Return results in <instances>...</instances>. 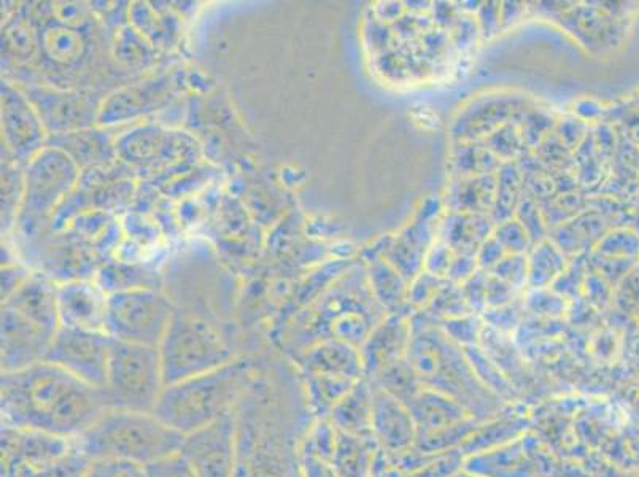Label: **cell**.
Masks as SVG:
<instances>
[{"label":"cell","mask_w":639,"mask_h":477,"mask_svg":"<svg viewBox=\"0 0 639 477\" xmlns=\"http://www.w3.org/2000/svg\"><path fill=\"white\" fill-rule=\"evenodd\" d=\"M109 403L102 388L80 381L50 361L2 373V425L78 439L90 430Z\"/></svg>","instance_id":"cell-1"},{"label":"cell","mask_w":639,"mask_h":477,"mask_svg":"<svg viewBox=\"0 0 639 477\" xmlns=\"http://www.w3.org/2000/svg\"><path fill=\"white\" fill-rule=\"evenodd\" d=\"M376 299L365 268L353 264L312 306H307L287 328L285 346L298 355L323 339H337L360 347L371 334L366 304Z\"/></svg>","instance_id":"cell-2"},{"label":"cell","mask_w":639,"mask_h":477,"mask_svg":"<svg viewBox=\"0 0 639 477\" xmlns=\"http://www.w3.org/2000/svg\"><path fill=\"white\" fill-rule=\"evenodd\" d=\"M250 381V361L234 358L210 373L166 385L153 414L180 435H190L233 414L234 404L241 400Z\"/></svg>","instance_id":"cell-3"},{"label":"cell","mask_w":639,"mask_h":477,"mask_svg":"<svg viewBox=\"0 0 639 477\" xmlns=\"http://www.w3.org/2000/svg\"><path fill=\"white\" fill-rule=\"evenodd\" d=\"M183 438L153 412L109 409L75 444L93 462L112 460L144 468L180 452Z\"/></svg>","instance_id":"cell-4"},{"label":"cell","mask_w":639,"mask_h":477,"mask_svg":"<svg viewBox=\"0 0 639 477\" xmlns=\"http://www.w3.org/2000/svg\"><path fill=\"white\" fill-rule=\"evenodd\" d=\"M82 171L58 148L45 147L29 161L24 171V194L15 233L20 244L32 241L50 229L62 202L80 182Z\"/></svg>","instance_id":"cell-5"},{"label":"cell","mask_w":639,"mask_h":477,"mask_svg":"<svg viewBox=\"0 0 639 477\" xmlns=\"http://www.w3.org/2000/svg\"><path fill=\"white\" fill-rule=\"evenodd\" d=\"M164 387L158 347L112 339L107 379L102 388L110 409L153 412Z\"/></svg>","instance_id":"cell-6"},{"label":"cell","mask_w":639,"mask_h":477,"mask_svg":"<svg viewBox=\"0 0 639 477\" xmlns=\"http://www.w3.org/2000/svg\"><path fill=\"white\" fill-rule=\"evenodd\" d=\"M158 349L166 385L202 376L234 360L233 350L212 326L179 312Z\"/></svg>","instance_id":"cell-7"},{"label":"cell","mask_w":639,"mask_h":477,"mask_svg":"<svg viewBox=\"0 0 639 477\" xmlns=\"http://www.w3.org/2000/svg\"><path fill=\"white\" fill-rule=\"evenodd\" d=\"M115 147L121 163L147 182L171 169L198 164L202 156L196 137L156 123L132 126L121 132Z\"/></svg>","instance_id":"cell-8"},{"label":"cell","mask_w":639,"mask_h":477,"mask_svg":"<svg viewBox=\"0 0 639 477\" xmlns=\"http://www.w3.org/2000/svg\"><path fill=\"white\" fill-rule=\"evenodd\" d=\"M175 314L161 290L118 291L107 295L104 331L117 341L159 347Z\"/></svg>","instance_id":"cell-9"},{"label":"cell","mask_w":639,"mask_h":477,"mask_svg":"<svg viewBox=\"0 0 639 477\" xmlns=\"http://www.w3.org/2000/svg\"><path fill=\"white\" fill-rule=\"evenodd\" d=\"M185 85L180 70H158L126 83L105 96L99 126L110 129L163 112L177 101Z\"/></svg>","instance_id":"cell-10"},{"label":"cell","mask_w":639,"mask_h":477,"mask_svg":"<svg viewBox=\"0 0 639 477\" xmlns=\"http://www.w3.org/2000/svg\"><path fill=\"white\" fill-rule=\"evenodd\" d=\"M24 258L34 271L42 272L56 284L74 280H94L102 261L96 253L69 231H51L23 242Z\"/></svg>","instance_id":"cell-11"},{"label":"cell","mask_w":639,"mask_h":477,"mask_svg":"<svg viewBox=\"0 0 639 477\" xmlns=\"http://www.w3.org/2000/svg\"><path fill=\"white\" fill-rule=\"evenodd\" d=\"M18 86L39 113L48 136L99 126V112L107 96L104 91L62 90L43 83Z\"/></svg>","instance_id":"cell-12"},{"label":"cell","mask_w":639,"mask_h":477,"mask_svg":"<svg viewBox=\"0 0 639 477\" xmlns=\"http://www.w3.org/2000/svg\"><path fill=\"white\" fill-rule=\"evenodd\" d=\"M112 338L105 331H56L47 360L93 387L104 388Z\"/></svg>","instance_id":"cell-13"},{"label":"cell","mask_w":639,"mask_h":477,"mask_svg":"<svg viewBox=\"0 0 639 477\" xmlns=\"http://www.w3.org/2000/svg\"><path fill=\"white\" fill-rule=\"evenodd\" d=\"M2 104V153L15 158L24 166L48 145V132L39 113L21 91L20 86L2 78L0 85Z\"/></svg>","instance_id":"cell-14"},{"label":"cell","mask_w":639,"mask_h":477,"mask_svg":"<svg viewBox=\"0 0 639 477\" xmlns=\"http://www.w3.org/2000/svg\"><path fill=\"white\" fill-rule=\"evenodd\" d=\"M180 452L198 477L236 476V422L233 414L185 435Z\"/></svg>","instance_id":"cell-15"},{"label":"cell","mask_w":639,"mask_h":477,"mask_svg":"<svg viewBox=\"0 0 639 477\" xmlns=\"http://www.w3.org/2000/svg\"><path fill=\"white\" fill-rule=\"evenodd\" d=\"M75 439L2 425V477H28L74 446Z\"/></svg>","instance_id":"cell-16"},{"label":"cell","mask_w":639,"mask_h":477,"mask_svg":"<svg viewBox=\"0 0 639 477\" xmlns=\"http://www.w3.org/2000/svg\"><path fill=\"white\" fill-rule=\"evenodd\" d=\"M55 331L2 307V373H13L47 360Z\"/></svg>","instance_id":"cell-17"},{"label":"cell","mask_w":639,"mask_h":477,"mask_svg":"<svg viewBox=\"0 0 639 477\" xmlns=\"http://www.w3.org/2000/svg\"><path fill=\"white\" fill-rule=\"evenodd\" d=\"M107 293L94 280L58 285L59 326L72 330L104 331Z\"/></svg>","instance_id":"cell-18"},{"label":"cell","mask_w":639,"mask_h":477,"mask_svg":"<svg viewBox=\"0 0 639 477\" xmlns=\"http://www.w3.org/2000/svg\"><path fill=\"white\" fill-rule=\"evenodd\" d=\"M117 137L112 136L109 128L82 129L67 132L59 136L48 137L47 147L58 148L66 153L80 171H90L94 167L110 166L117 163Z\"/></svg>","instance_id":"cell-19"},{"label":"cell","mask_w":639,"mask_h":477,"mask_svg":"<svg viewBox=\"0 0 639 477\" xmlns=\"http://www.w3.org/2000/svg\"><path fill=\"white\" fill-rule=\"evenodd\" d=\"M2 307L12 309L50 331L59 330L58 284L42 272L34 271Z\"/></svg>","instance_id":"cell-20"},{"label":"cell","mask_w":639,"mask_h":477,"mask_svg":"<svg viewBox=\"0 0 639 477\" xmlns=\"http://www.w3.org/2000/svg\"><path fill=\"white\" fill-rule=\"evenodd\" d=\"M304 374L349 377L357 381L361 373L360 352L357 347L337 339H323L296 355Z\"/></svg>","instance_id":"cell-21"},{"label":"cell","mask_w":639,"mask_h":477,"mask_svg":"<svg viewBox=\"0 0 639 477\" xmlns=\"http://www.w3.org/2000/svg\"><path fill=\"white\" fill-rule=\"evenodd\" d=\"M179 13L167 2H131L129 24L144 35L153 47L169 53L180 39Z\"/></svg>","instance_id":"cell-22"},{"label":"cell","mask_w":639,"mask_h":477,"mask_svg":"<svg viewBox=\"0 0 639 477\" xmlns=\"http://www.w3.org/2000/svg\"><path fill=\"white\" fill-rule=\"evenodd\" d=\"M109 47L115 66L131 78L153 74L163 61V51L153 47L131 24L109 34Z\"/></svg>","instance_id":"cell-23"},{"label":"cell","mask_w":639,"mask_h":477,"mask_svg":"<svg viewBox=\"0 0 639 477\" xmlns=\"http://www.w3.org/2000/svg\"><path fill=\"white\" fill-rule=\"evenodd\" d=\"M37 55V26L28 5L16 7L2 26V70L5 75L28 69Z\"/></svg>","instance_id":"cell-24"},{"label":"cell","mask_w":639,"mask_h":477,"mask_svg":"<svg viewBox=\"0 0 639 477\" xmlns=\"http://www.w3.org/2000/svg\"><path fill=\"white\" fill-rule=\"evenodd\" d=\"M411 336V328L401 315L380 323L361 346V365L366 373H380L385 366L398 361L399 352L411 344Z\"/></svg>","instance_id":"cell-25"},{"label":"cell","mask_w":639,"mask_h":477,"mask_svg":"<svg viewBox=\"0 0 639 477\" xmlns=\"http://www.w3.org/2000/svg\"><path fill=\"white\" fill-rule=\"evenodd\" d=\"M519 109L516 99L488 97L465 110L455 125V137L460 142H474L479 137L490 136L504 126L514 110Z\"/></svg>","instance_id":"cell-26"},{"label":"cell","mask_w":639,"mask_h":477,"mask_svg":"<svg viewBox=\"0 0 639 477\" xmlns=\"http://www.w3.org/2000/svg\"><path fill=\"white\" fill-rule=\"evenodd\" d=\"M64 231H69L88 245L102 263L110 260V255L120 247L121 234L124 233L117 217L102 210L82 212Z\"/></svg>","instance_id":"cell-27"},{"label":"cell","mask_w":639,"mask_h":477,"mask_svg":"<svg viewBox=\"0 0 639 477\" xmlns=\"http://www.w3.org/2000/svg\"><path fill=\"white\" fill-rule=\"evenodd\" d=\"M495 222L487 214L452 212L442 223L441 242L449 245L455 255H476L477 250L493 236Z\"/></svg>","instance_id":"cell-28"},{"label":"cell","mask_w":639,"mask_h":477,"mask_svg":"<svg viewBox=\"0 0 639 477\" xmlns=\"http://www.w3.org/2000/svg\"><path fill=\"white\" fill-rule=\"evenodd\" d=\"M94 282L107 295L140 288L161 290V276L156 268L139 261L107 260L101 264Z\"/></svg>","instance_id":"cell-29"},{"label":"cell","mask_w":639,"mask_h":477,"mask_svg":"<svg viewBox=\"0 0 639 477\" xmlns=\"http://www.w3.org/2000/svg\"><path fill=\"white\" fill-rule=\"evenodd\" d=\"M496 174L461 177L447 193V206L452 212L487 214L495 204Z\"/></svg>","instance_id":"cell-30"},{"label":"cell","mask_w":639,"mask_h":477,"mask_svg":"<svg viewBox=\"0 0 639 477\" xmlns=\"http://www.w3.org/2000/svg\"><path fill=\"white\" fill-rule=\"evenodd\" d=\"M369 401H372V398H369L365 385H355L345 395L344 400L339 401L330 412L331 423L339 431L349 435H361L368 428L369 423H372L374 403Z\"/></svg>","instance_id":"cell-31"},{"label":"cell","mask_w":639,"mask_h":477,"mask_svg":"<svg viewBox=\"0 0 639 477\" xmlns=\"http://www.w3.org/2000/svg\"><path fill=\"white\" fill-rule=\"evenodd\" d=\"M366 263L369 285L377 301L385 307L401 306L409 293L407 280L385 258H372Z\"/></svg>","instance_id":"cell-32"},{"label":"cell","mask_w":639,"mask_h":477,"mask_svg":"<svg viewBox=\"0 0 639 477\" xmlns=\"http://www.w3.org/2000/svg\"><path fill=\"white\" fill-rule=\"evenodd\" d=\"M377 403L372 406V422L376 425V430L382 439L390 446L401 447L409 443L411 436V419L407 417V412L396 404L395 398L382 395L377 398Z\"/></svg>","instance_id":"cell-33"},{"label":"cell","mask_w":639,"mask_h":477,"mask_svg":"<svg viewBox=\"0 0 639 477\" xmlns=\"http://www.w3.org/2000/svg\"><path fill=\"white\" fill-rule=\"evenodd\" d=\"M26 166L7 153H2V231H15L24 194Z\"/></svg>","instance_id":"cell-34"},{"label":"cell","mask_w":639,"mask_h":477,"mask_svg":"<svg viewBox=\"0 0 639 477\" xmlns=\"http://www.w3.org/2000/svg\"><path fill=\"white\" fill-rule=\"evenodd\" d=\"M528 260L527 284L531 288H546L554 284L558 277L562 276L568 268L566 255L552 241L539 242L533 247Z\"/></svg>","instance_id":"cell-35"},{"label":"cell","mask_w":639,"mask_h":477,"mask_svg":"<svg viewBox=\"0 0 639 477\" xmlns=\"http://www.w3.org/2000/svg\"><path fill=\"white\" fill-rule=\"evenodd\" d=\"M522 172L517 164L504 163L500 171L496 172V194L493 204L492 217L496 225L508 222L514 218L517 206L520 202V190H522Z\"/></svg>","instance_id":"cell-36"},{"label":"cell","mask_w":639,"mask_h":477,"mask_svg":"<svg viewBox=\"0 0 639 477\" xmlns=\"http://www.w3.org/2000/svg\"><path fill=\"white\" fill-rule=\"evenodd\" d=\"M309 400L318 412L333 411L339 401L352 390L357 381L349 377L323 376V374H306Z\"/></svg>","instance_id":"cell-37"},{"label":"cell","mask_w":639,"mask_h":477,"mask_svg":"<svg viewBox=\"0 0 639 477\" xmlns=\"http://www.w3.org/2000/svg\"><path fill=\"white\" fill-rule=\"evenodd\" d=\"M454 166L461 177L496 174L500 171L501 159L487 145L463 144L455 150Z\"/></svg>","instance_id":"cell-38"},{"label":"cell","mask_w":639,"mask_h":477,"mask_svg":"<svg viewBox=\"0 0 639 477\" xmlns=\"http://www.w3.org/2000/svg\"><path fill=\"white\" fill-rule=\"evenodd\" d=\"M91 460L77 444L74 443L72 449L53 462L43 466L28 477H85L90 470Z\"/></svg>","instance_id":"cell-39"},{"label":"cell","mask_w":639,"mask_h":477,"mask_svg":"<svg viewBox=\"0 0 639 477\" xmlns=\"http://www.w3.org/2000/svg\"><path fill=\"white\" fill-rule=\"evenodd\" d=\"M430 306L433 314L444 315L447 318L463 317L471 311L461 291V285L454 284L450 280L439 287L436 295L431 299Z\"/></svg>","instance_id":"cell-40"},{"label":"cell","mask_w":639,"mask_h":477,"mask_svg":"<svg viewBox=\"0 0 639 477\" xmlns=\"http://www.w3.org/2000/svg\"><path fill=\"white\" fill-rule=\"evenodd\" d=\"M493 237L500 242L504 252L508 255H527L533 245L531 237L528 236L527 231L517 222L516 218L496 225Z\"/></svg>","instance_id":"cell-41"},{"label":"cell","mask_w":639,"mask_h":477,"mask_svg":"<svg viewBox=\"0 0 639 477\" xmlns=\"http://www.w3.org/2000/svg\"><path fill=\"white\" fill-rule=\"evenodd\" d=\"M485 145H487L498 158L506 159L509 163L511 158H514V156L522 152L525 140H523L520 131H517L514 126L504 125L487 137Z\"/></svg>","instance_id":"cell-42"},{"label":"cell","mask_w":639,"mask_h":477,"mask_svg":"<svg viewBox=\"0 0 639 477\" xmlns=\"http://www.w3.org/2000/svg\"><path fill=\"white\" fill-rule=\"evenodd\" d=\"M514 218L525 228L528 236L531 237V241L538 242V244L544 241V237H546V225L544 223L546 222H544L543 214H541L535 198L528 196V198L520 199Z\"/></svg>","instance_id":"cell-43"},{"label":"cell","mask_w":639,"mask_h":477,"mask_svg":"<svg viewBox=\"0 0 639 477\" xmlns=\"http://www.w3.org/2000/svg\"><path fill=\"white\" fill-rule=\"evenodd\" d=\"M90 7L99 23L109 34L129 24L131 2H121V0L120 2L118 0L115 2H90Z\"/></svg>","instance_id":"cell-44"},{"label":"cell","mask_w":639,"mask_h":477,"mask_svg":"<svg viewBox=\"0 0 639 477\" xmlns=\"http://www.w3.org/2000/svg\"><path fill=\"white\" fill-rule=\"evenodd\" d=\"M145 477H198L182 452L161 458L142 468Z\"/></svg>","instance_id":"cell-45"},{"label":"cell","mask_w":639,"mask_h":477,"mask_svg":"<svg viewBox=\"0 0 639 477\" xmlns=\"http://www.w3.org/2000/svg\"><path fill=\"white\" fill-rule=\"evenodd\" d=\"M492 276L508 282L517 290L528 280V260L527 255H506L495 268L490 271Z\"/></svg>","instance_id":"cell-46"},{"label":"cell","mask_w":639,"mask_h":477,"mask_svg":"<svg viewBox=\"0 0 639 477\" xmlns=\"http://www.w3.org/2000/svg\"><path fill=\"white\" fill-rule=\"evenodd\" d=\"M159 225L156 223L147 222L142 212L137 210H128V214L124 217L123 231L128 233L132 241L139 242V244H148L158 239Z\"/></svg>","instance_id":"cell-47"},{"label":"cell","mask_w":639,"mask_h":477,"mask_svg":"<svg viewBox=\"0 0 639 477\" xmlns=\"http://www.w3.org/2000/svg\"><path fill=\"white\" fill-rule=\"evenodd\" d=\"M444 284V280L433 276L430 272L422 271L419 276L412 280V285L407 293V301L415 306H425L431 303V299L436 295V291Z\"/></svg>","instance_id":"cell-48"},{"label":"cell","mask_w":639,"mask_h":477,"mask_svg":"<svg viewBox=\"0 0 639 477\" xmlns=\"http://www.w3.org/2000/svg\"><path fill=\"white\" fill-rule=\"evenodd\" d=\"M454 250L444 242H434L430 250L426 252L425 261H423V271L430 272L433 276L447 277L452 261H454Z\"/></svg>","instance_id":"cell-49"},{"label":"cell","mask_w":639,"mask_h":477,"mask_svg":"<svg viewBox=\"0 0 639 477\" xmlns=\"http://www.w3.org/2000/svg\"><path fill=\"white\" fill-rule=\"evenodd\" d=\"M488 276H490V272L479 269L474 276L469 277L466 282L461 284V291H463L466 303L471 309H484V307H487L485 295H487Z\"/></svg>","instance_id":"cell-50"},{"label":"cell","mask_w":639,"mask_h":477,"mask_svg":"<svg viewBox=\"0 0 639 477\" xmlns=\"http://www.w3.org/2000/svg\"><path fill=\"white\" fill-rule=\"evenodd\" d=\"M527 306L536 314L558 315L565 309V301L554 290L538 288L528 296Z\"/></svg>","instance_id":"cell-51"},{"label":"cell","mask_w":639,"mask_h":477,"mask_svg":"<svg viewBox=\"0 0 639 477\" xmlns=\"http://www.w3.org/2000/svg\"><path fill=\"white\" fill-rule=\"evenodd\" d=\"M444 328H446L447 334L452 336V339L461 342V344H473L476 342L477 333H479V323L476 318L466 317V315L447 318L444 322Z\"/></svg>","instance_id":"cell-52"},{"label":"cell","mask_w":639,"mask_h":477,"mask_svg":"<svg viewBox=\"0 0 639 477\" xmlns=\"http://www.w3.org/2000/svg\"><path fill=\"white\" fill-rule=\"evenodd\" d=\"M516 287H512L508 282L498 279V277L488 276L487 280V295H485V304L490 309H496V307L509 306L514 301L516 296Z\"/></svg>","instance_id":"cell-53"},{"label":"cell","mask_w":639,"mask_h":477,"mask_svg":"<svg viewBox=\"0 0 639 477\" xmlns=\"http://www.w3.org/2000/svg\"><path fill=\"white\" fill-rule=\"evenodd\" d=\"M523 128L520 131L525 144L535 145L541 142L547 131L552 128V120L541 112L528 113L523 118Z\"/></svg>","instance_id":"cell-54"},{"label":"cell","mask_w":639,"mask_h":477,"mask_svg":"<svg viewBox=\"0 0 639 477\" xmlns=\"http://www.w3.org/2000/svg\"><path fill=\"white\" fill-rule=\"evenodd\" d=\"M32 272L34 271L23 264L13 263L2 266V303L31 277Z\"/></svg>","instance_id":"cell-55"},{"label":"cell","mask_w":639,"mask_h":477,"mask_svg":"<svg viewBox=\"0 0 639 477\" xmlns=\"http://www.w3.org/2000/svg\"><path fill=\"white\" fill-rule=\"evenodd\" d=\"M508 253L504 252L500 242L496 241L495 237H488L487 241L481 245V249L477 250L476 260L479 264V269L482 271H492L496 264L503 260L504 256Z\"/></svg>","instance_id":"cell-56"},{"label":"cell","mask_w":639,"mask_h":477,"mask_svg":"<svg viewBox=\"0 0 639 477\" xmlns=\"http://www.w3.org/2000/svg\"><path fill=\"white\" fill-rule=\"evenodd\" d=\"M479 271L476 255H455L452 266L447 272V279L454 284H463L469 277Z\"/></svg>","instance_id":"cell-57"},{"label":"cell","mask_w":639,"mask_h":477,"mask_svg":"<svg viewBox=\"0 0 639 477\" xmlns=\"http://www.w3.org/2000/svg\"><path fill=\"white\" fill-rule=\"evenodd\" d=\"M303 465L306 477H342L339 471L334 468L333 463L314 457V455L306 454Z\"/></svg>","instance_id":"cell-58"},{"label":"cell","mask_w":639,"mask_h":477,"mask_svg":"<svg viewBox=\"0 0 639 477\" xmlns=\"http://www.w3.org/2000/svg\"><path fill=\"white\" fill-rule=\"evenodd\" d=\"M557 137L562 140L566 147L573 148L574 145L581 144L582 137H584V126L579 123V120L568 118L558 128Z\"/></svg>","instance_id":"cell-59"},{"label":"cell","mask_w":639,"mask_h":477,"mask_svg":"<svg viewBox=\"0 0 639 477\" xmlns=\"http://www.w3.org/2000/svg\"><path fill=\"white\" fill-rule=\"evenodd\" d=\"M477 34H479V29H477L476 21L471 20V18H463V20L458 21L457 26H455L457 47L461 48V50L471 47L476 42Z\"/></svg>","instance_id":"cell-60"},{"label":"cell","mask_w":639,"mask_h":477,"mask_svg":"<svg viewBox=\"0 0 639 477\" xmlns=\"http://www.w3.org/2000/svg\"><path fill=\"white\" fill-rule=\"evenodd\" d=\"M126 463L112 462V460H94L85 477H120Z\"/></svg>","instance_id":"cell-61"},{"label":"cell","mask_w":639,"mask_h":477,"mask_svg":"<svg viewBox=\"0 0 639 477\" xmlns=\"http://www.w3.org/2000/svg\"><path fill=\"white\" fill-rule=\"evenodd\" d=\"M120 477H145L144 471L139 466L128 465L124 468L123 474Z\"/></svg>","instance_id":"cell-62"}]
</instances>
